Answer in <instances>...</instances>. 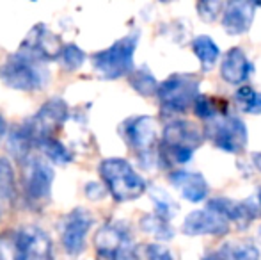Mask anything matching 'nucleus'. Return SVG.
Returning a JSON list of instances; mask_svg holds the SVG:
<instances>
[{"label":"nucleus","instance_id":"nucleus-1","mask_svg":"<svg viewBox=\"0 0 261 260\" xmlns=\"http://www.w3.org/2000/svg\"><path fill=\"white\" fill-rule=\"evenodd\" d=\"M203 143V132L187 120L171 122L162 132L158 155L165 164H185L192 159L197 146Z\"/></svg>","mask_w":261,"mask_h":260},{"label":"nucleus","instance_id":"nucleus-2","mask_svg":"<svg viewBox=\"0 0 261 260\" xmlns=\"http://www.w3.org/2000/svg\"><path fill=\"white\" fill-rule=\"evenodd\" d=\"M100 175L116 201L137 200L146 191L144 178L124 159H105L100 164Z\"/></svg>","mask_w":261,"mask_h":260},{"label":"nucleus","instance_id":"nucleus-3","mask_svg":"<svg viewBox=\"0 0 261 260\" xmlns=\"http://www.w3.org/2000/svg\"><path fill=\"white\" fill-rule=\"evenodd\" d=\"M0 77L13 89L34 91L41 89L45 84L46 73L41 66V59L25 52L13 54L0 66Z\"/></svg>","mask_w":261,"mask_h":260},{"label":"nucleus","instance_id":"nucleus-4","mask_svg":"<svg viewBox=\"0 0 261 260\" xmlns=\"http://www.w3.org/2000/svg\"><path fill=\"white\" fill-rule=\"evenodd\" d=\"M139 43V32L117 39L112 46L96 52L93 56V64L103 79H119L134 72V54Z\"/></svg>","mask_w":261,"mask_h":260},{"label":"nucleus","instance_id":"nucleus-5","mask_svg":"<svg viewBox=\"0 0 261 260\" xmlns=\"http://www.w3.org/2000/svg\"><path fill=\"white\" fill-rule=\"evenodd\" d=\"M55 173L46 160L31 155L23 164V195L29 208L41 210L46 207L52 195Z\"/></svg>","mask_w":261,"mask_h":260},{"label":"nucleus","instance_id":"nucleus-6","mask_svg":"<svg viewBox=\"0 0 261 260\" xmlns=\"http://www.w3.org/2000/svg\"><path fill=\"white\" fill-rule=\"evenodd\" d=\"M199 77L192 73H176L165 79L158 87V100L165 111L185 112L199 97Z\"/></svg>","mask_w":261,"mask_h":260},{"label":"nucleus","instance_id":"nucleus-7","mask_svg":"<svg viewBox=\"0 0 261 260\" xmlns=\"http://www.w3.org/2000/svg\"><path fill=\"white\" fill-rule=\"evenodd\" d=\"M208 139L217 146L229 153H238L247 145V127L238 116H222L210 120L206 125Z\"/></svg>","mask_w":261,"mask_h":260},{"label":"nucleus","instance_id":"nucleus-8","mask_svg":"<svg viewBox=\"0 0 261 260\" xmlns=\"http://www.w3.org/2000/svg\"><path fill=\"white\" fill-rule=\"evenodd\" d=\"M124 137L134 148L142 166H149L155 160V148L158 141V123L151 116H137L124 125Z\"/></svg>","mask_w":261,"mask_h":260},{"label":"nucleus","instance_id":"nucleus-9","mask_svg":"<svg viewBox=\"0 0 261 260\" xmlns=\"http://www.w3.org/2000/svg\"><path fill=\"white\" fill-rule=\"evenodd\" d=\"M68 105L61 98H52L46 102L38 114L25 123V129L29 130L34 145L46 137H52V132L62 127V123L68 120Z\"/></svg>","mask_w":261,"mask_h":260},{"label":"nucleus","instance_id":"nucleus-10","mask_svg":"<svg viewBox=\"0 0 261 260\" xmlns=\"http://www.w3.org/2000/svg\"><path fill=\"white\" fill-rule=\"evenodd\" d=\"M93 226V216L87 208H73L62 221V246L69 255H79L86 248V235Z\"/></svg>","mask_w":261,"mask_h":260},{"label":"nucleus","instance_id":"nucleus-11","mask_svg":"<svg viewBox=\"0 0 261 260\" xmlns=\"http://www.w3.org/2000/svg\"><path fill=\"white\" fill-rule=\"evenodd\" d=\"M132 237L123 225H105L94 235V248L105 258L130 257Z\"/></svg>","mask_w":261,"mask_h":260},{"label":"nucleus","instance_id":"nucleus-12","mask_svg":"<svg viewBox=\"0 0 261 260\" xmlns=\"http://www.w3.org/2000/svg\"><path fill=\"white\" fill-rule=\"evenodd\" d=\"M183 233L187 235H226L229 223L213 210H194L183 221Z\"/></svg>","mask_w":261,"mask_h":260},{"label":"nucleus","instance_id":"nucleus-13","mask_svg":"<svg viewBox=\"0 0 261 260\" xmlns=\"http://www.w3.org/2000/svg\"><path fill=\"white\" fill-rule=\"evenodd\" d=\"M18 233L21 241V260H54L52 243L43 230L25 226Z\"/></svg>","mask_w":261,"mask_h":260},{"label":"nucleus","instance_id":"nucleus-14","mask_svg":"<svg viewBox=\"0 0 261 260\" xmlns=\"http://www.w3.org/2000/svg\"><path fill=\"white\" fill-rule=\"evenodd\" d=\"M256 6H258V4L245 2V0L226 4V9H224V14H222L224 31L231 36H238V34L247 32L252 20H254Z\"/></svg>","mask_w":261,"mask_h":260},{"label":"nucleus","instance_id":"nucleus-15","mask_svg":"<svg viewBox=\"0 0 261 260\" xmlns=\"http://www.w3.org/2000/svg\"><path fill=\"white\" fill-rule=\"evenodd\" d=\"M208 208L215 212V214H219L220 218H224L227 223L229 221L237 223L242 228L247 226L256 218V214H258V210L249 201H234V200H227V198L210 200Z\"/></svg>","mask_w":261,"mask_h":260},{"label":"nucleus","instance_id":"nucleus-16","mask_svg":"<svg viewBox=\"0 0 261 260\" xmlns=\"http://www.w3.org/2000/svg\"><path fill=\"white\" fill-rule=\"evenodd\" d=\"M171 184L181 193L185 200L199 203L208 196V184L204 177L196 171H174L169 175Z\"/></svg>","mask_w":261,"mask_h":260},{"label":"nucleus","instance_id":"nucleus-17","mask_svg":"<svg viewBox=\"0 0 261 260\" xmlns=\"http://www.w3.org/2000/svg\"><path fill=\"white\" fill-rule=\"evenodd\" d=\"M252 66L242 49H231L220 64V75L229 84H244L251 75Z\"/></svg>","mask_w":261,"mask_h":260},{"label":"nucleus","instance_id":"nucleus-18","mask_svg":"<svg viewBox=\"0 0 261 260\" xmlns=\"http://www.w3.org/2000/svg\"><path fill=\"white\" fill-rule=\"evenodd\" d=\"M259 250L249 241L244 243H226L219 250L208 253L201 260H259Z\"/></svg>","mask_w":261,"mask_h":260},{"label":"nucleus","instance_id":"nucleus-19","mask_svg":"<svg viewBox=\"0 0 261 260\" xmlns=\"http://www.w3.org/2000/svg\"><path fill=\"white\" fill-rule=\"evenodd\" d=\"M32 145H34V141H32L31 134H29V130L23 127H13L9 132V135H7V150H9V153L14 157V159L18 160H27L29 157V152H31Z\"/></svg>","mask_w":261,"mask_h":260},{"label":"nucleus","instance_id":"nucleus-20","mask_svg":"<svg viewBox=\"0 0 261 260\" xmlns=\"http://www.w3.org/2000/svg\"><path fill=\"white\" fill-rule=\"evenodd\" d=\"M192 50L206 69L212 68L220 57V50L210 36H197L192 41Z\"/></svg>","mask_w":261,"mask_h":260},{"label":"nucleus","instance_id":"nucleus-21","mask_svg":"<svg viewBox=\"0 0 261 260\" xmlns=\"http://www.w3.org/2000/svg\"><path fill=\"white\" fill-rule=\"evenodd\" d=\"M130 86L137 91L142 97H153V94L158 93V87L160 84L156 82V79L153 77V73L149 72L146 66L139 69H134L130 73Z\"/></svg>","mask_w":261,"mask_h":260},{"label":"nucleus","instance_id":"nucleus-22","mask_svg":"<svg viewBox=\"0 0 261 260\" xmlns=\"http://www.w3.org/2000/svg\"><path fill=\"white\" fill-rule=\"evenodd\" d=\"M141 228H142V232L149 233V235H153L158 241H169L174 235V232H172L167 219L160 218V216H156V214L144 216V218L141 219Z\"/></svg>","mask_w":261,"mask_h":260},{"label":"nucleus","instance_id":"nucleus-23","mask_svg":"<svg viewBox=\"0 0 261 260\" xmlns=\"http://www.w3.org/2000/svg\"><path fill=\"white\" fill-rule=\"evenodd\" d=\"M234 100L240 109L249 114H259L261 112V93L251 86H240L234 93Z\"/></svg>","mask_w":261,"mask_h":260},{"label":"nucleus","instance_id":"nucleus-24","mask_svg":"<svg viewBox=\"0 0 261 260\" xmlns=\"http://www.w3.org/2000/svg\"><path fill=\"white\" fill-rule=\"evenodd\" d=\"M149 195H151V200H153V203H155V208H156L155 214L156 216L167 219V221L171 218H174L176 212H178V203H176V201L172 200V198L169 196L164 189L153 187L151 191H149Z\"/></svg>","mask_w":261,"mask_h":260},{"label":"nucleus","instance_id":"nucleus-25","mask_svg":"<svg viewBox=\"0 0 261 260\" xmlns=\"http://www.w3.org/2000/svg\"><path fill=\"white\" fill-rule=\"evenodd\" d=\"M38 146L41 148V152L45 153L50 160H54L55 164L71 162V153H69L68 148H66L61 141H57V139L46 137V139H43V141H39Z\"/></svg>","mask_w":261,"mask_h":260},{"label":"nucleus","instance_id":"nucleus-26","mask_svg":"<svg viewBox=\"0 0 261 260\" xmlns=\"http://www.w3.org/2000/svg\"><path fill=\"white\" fill-rule=\"evenodd\" d=\"M0 198H4V200H14L16 198L14 171L6 157H0Z\"/></svg>","mask_w":261,"mask_h":260},{"label":"nucleus","instance_id":"nucleus-27","mask_svg":"<svg viewBox=\"0 0 261 260\" xmlns=\"http://www.w3.org/2000/svg\"><path fill=\"white\" fill-rule=\"evenodd\" d=\"M0 260H21V241L18 232L0 233Z\"/></svg>","mask_w":261,"mask_h":260},{"label":"nucleus","instance_id":"nucleus-28","mask_svg":"<svg viewBox=\"0 0 261 260\" xmlns=\"http://www.w3.org/2000/svg\"><path fill=\"white\" fill-rule=\"evenodd\" d=\"M61 59H62V64H64L66 69L75 72V69H79L80 66L84 64V61H86V54H84V50H80L76 45L69 43V45H66L64 50H62Z\"/></svg>","mask_w":261,"mask_h":260},{"label":"nucleus","instance_id":"nucleus-29","mask_svg":"<svg viewBox=\"0 0 261 260\" xmlns=\"http://www.w3.org/2000/svg\"><path fill=\"white\" fill-rule=\"evenodd\" d=\"M226 9V4L219 2V0H213V2H199L197 4V11H199V16L204 21H215L219 14H224Z\"/></svg>","mask_w":261,"mask_h":260},{"label":"nucleus","instance_id":"nucleus-30","mask_svg":"<svg viewBox=\"0 0 261 260\" xmlns=\"http://www.w3.org/2000/svg\"><path fill=\"white\" fill-rule=\"evenodd\" d=\"M194 109H196V114L203 120H213L219 116V111H217V104L208 97H197L196 104H194Z\"/></svg>","mask_w":261,"mask_h":260},{"label":"nucleus","instance_id":"nucleus-31","mask_svg":"<svg viewBox=\"0 0 261 260\" xmlns=\"http://www.w3.org/2000/svg\"><path fill=\"white\" fill-rule=\"evenodd\" d=\"M144 257L146 260H174L171 251H169L164 244H158V243L146 244Z\"/></svg>","mask_w":261,"mask_h":260},{"label":"nucleus","instance_id":"nucleus-32","mask_svg":"<svg viewBox=\"0 0 261 260\" xmlns=\"http://www.w3.org/2000/svg\"><path fill=\"white\" fill-rule=\"evenodd\" d=\"M86 195L91 198V200H101V198L105 196V189L101 187L100 184H94V182H91V184H87L86 187Z\"/></svg>","mask_w":261,"mask_h":260},{"label":"nucleus","instance_id":"nucleus-33","mask_svg":"<svg viewBox=\"0 0 261 260\" xmlns=\"http://www.w3.org/2000/svg\"><path fill=\"white\" fill-rule=\"evenodd\" d=\"M252 162H254L256 170L261 171V153H252Z\"/></svg>","mask_w":261,"mask_h":260},{"label":"nucleus","instance_id":"nucleus-34","mask_svg":"<svg viewBox=\"0 0 261 260\" xmlns=\"http://www.w3.org/2000/svg\"><path fill=\"white\" fill-rule=\"evenodd\" d=\"M6 122H4V118H2V114H0V141H2V137H4V134H6Z\"/></svg>","mask_w":261,"mask_h":260},{"label":"nucleus","instance_id":"nucleus-35","mask_svg":"<svg viewBox=\"0 0 261 260\" xmlns=\"http://www.w3.org/2000/svg\"><path fill=\"white\" fill-rule=\"evenodd\" d=\"M258 203H259V208H261V189H259V193H258Z\"/></svg>","mask_w":261,"mask_h":260},{"label":"nucleus","instance_id":"nucleus-36","mask_svg":"<svg viewBox=\"0 0 261 260\" xmlns=\"http://www.w3.org/2000/svg\"><path fill=\"white\" fill-rule=\"evenodd\" d=\"M117 260H132V257H121V258H117Z\"/></svg>","mask_w":261,"mask_h":260},{"label":"nucleus","instance_id":"nucleus-37","mask_svg":"<svg viewBox=\"0 0 261 260\" xmlns=\"http://www.w3.org/2000/svg\"><path fill=\"white\" fill-rule=\"evenodd\" d=\"M259 239H261V228H259Z\"/></svg>","mask_w":261,"mask_h":260}]
</instances>
